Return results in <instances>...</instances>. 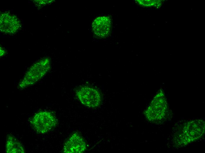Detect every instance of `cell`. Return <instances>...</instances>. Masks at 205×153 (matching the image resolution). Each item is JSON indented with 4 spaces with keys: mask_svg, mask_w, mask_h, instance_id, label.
Wrapping results in <instances>:
<instances>
[{
    "mask_svg": "<svg viewBox=\"0 0 205 153\" xmlns=\"http://www.w3.org/2000/svg\"><path fill=\"white\" fill-rule=\"evenodd\" d=\"M6 152L7 153L25 152L24 149L21 143L15 137L9 135L6 138Z\"/></svg>",
    "mask_w": 205,
    "mask_h": 153,
    "instance_id": "cell-8",
    "label": "cell"
},
{
    "mask_svg": "<svg viewBox=\"0 0 205 153\" xmlns=\"http://www.w3.org/2000/svg\"><path fill=\"white\" fill-rule=\"evenodd\" d=\"M138 1L139 3L142 6H156V4H160V1H158L138 0Z\"/></svg>",
    "mask_w": 205,
    "mask_h": 153,
    "instance_id": "cell-9",
    "label": "cell"
},
{
    "mask_svg": "<svg viewBox=\"0 0 205 153\" xmlns=\"http://www.w3.org/2000/svg\"><path fill=\"white\" fill-rule=\"evenodd\" d=\"M166 110L162 105L158 104V102L155 99L145 112V115L150 121L163 122L167 117Z\"/></svg>",
    "mask_w": 205,
    "mask_h": 153,
    "instance_id": "cell-6",
    "label": "cell"
},
{
    "mask_svg": "<svg viewBox=\"0 0 205 153\" xmlns=\"http://www.w3.org/2000/svg\"><path fill=\"white\" fill-rule=\"evenodd\" d=\"M34 129L40 134H44L54 128L57 124V120L51 113L40 111L36 113L30 121Z\"/></svg>",
    "mask_w": 205,
    "mask_h": 153,
    "instance_id": "cell-2",
    "label": "cell"
},
{
    "mask_svg": "<svg viewBox=\"0 0 205 153\" xmlns=\"http://www.w3.org/2000/svg\"><path fill=\"white\" fill-rule=\"evenodd\" d=\"M174 133L173 143L181 147L200 138L204 133V122L196 120L187 121L177 128Z\"/></svg>",
    "mask_w": 205,
    "mask_h": 153,
    "instance_id": "cell-1",
    "label": "cell"
},
{
    "mask_svg": "<svg viewBox=\"0 0 205 153\" xmlns=\"http://www.w3.org/2000/svg\"><path fill=\"white\" fill-rule=\"evenodd\" d=\"M0 21V30L5 34H14L21 27L20 21L17 17L8 13L1 14Z\"/></svg>",
    "mask_w": 205,
    "mask_h": 153,
    "instance_id": "cell-4",
    "label": "cell"
},
{
    "mask_svg": "<svg viewBox=\"0 0 205 153\" xmlns=\"http://www.w3.org/2000/svg\"><path fill=\"white\" fill-rule=\"evenodd\" d=\"M76 94L81 103L88 107H96L101 102V95L98 91L94 88L82 87L77 91Z\"/></svg>",
    "mask_w": 205,
    "mask_h": 153,
    "instance_id": "cell-3",
    "label": "cell"
},
{
    "mask_svg": "<svg viewBox=\"0 0 205 153\" xmlns=\"http://www.w3.org/2000/svg\"><path fill=\"white\" fill-rule=\"evenodd\" d=\"M86 149V144L82 137L77 133L73 134L65 145L63 152L66 153H80Z\"/></svg>",
    "mask_w": 205,
    "mask_h": 153,
    "instance_id": "cell-5",
    "label": "cell"
},
{
    "mask_svg": "<svg viewBox=\"0 0 205 153\" xmlns=\"http://www.w3.org/2000/svg\"><path fill=\"white\" fill-rule=\"evenodd\" d=\"M111 21L109 17L101 16L96 19L92 24L93 32L97 36L103 37L108 35L110 32Z\"/></svg>",
    "mask_w": 205,
    "mask_h": 153,
    "instance_id": "cell-7",
    "label": "cell"
}]
</instances>
